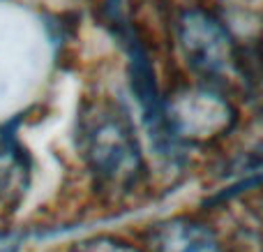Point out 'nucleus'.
<instances>
[{
  "label": "nucleus",
  "mask_w": 263,
  "mask_h": 252,
  "mask_svg": "<svg viewBox=\"0 0 263 252\" xmlns=\"http://www.w3.org/2000/svg\"><path fill=\"white\" fill-rule=\"evenodd\" d=\"M77 143L95 190L106 199H127L148 181V162L141 151L127 109L97 97L81 106Z\"/></svg>",
  "instance_id": "1"
},
{
  "label": "nucleus",
  "mask_w": 263,
  "mask_h": 252,
  "mask_svg": "<svg viewBox=\"0 0 263 252\" xmlns=\"http://www.w3.org/2000/svg\"><path fill=\"white\" fill-rule=\"evenodd\" d=\"M168 30L194 81L224 91L236 77L240 79V44L213 9L187 5L171 14Z\"/></svg>",
  "instance_id": "2"
},
{
  "label": "nucleus",
  "mask_w": 263,
  "mask_h": 252,
  "mask_svg": "<svg viewBox=\"0 0 263 252\" xmlns=\"http://www.w3.org/2000/svg\"><path fill=\"white\" fill-rule=\"evenodd\" d=\"M164 123L178 146H205L227 137L238 111L222 88L187 81L164 95Z\"/></svg>",
  "instance_id": "3"
},
{
  "label": "nucleus",
  "mask_w": 263,
  "mask_h": 252,
  "mask_svg": "<svg viewBox=\"0 0 263 252\" xmlns=\"http://www.w3.org/2000/svg\"><path fill=\"white\" fill-rule=\"evenodd\" d=\"M145 252H236L227 236L201 215H171L145 229Z\"/></svg>",
  "instance_id": "4"
},
{
  "label": "nucleus",
  "mask_w": 263,
  "mask_h": 252,
  "mask_svg": "<svg viewBox=\"0 0 263 252\" xmlns=\"http://www.w3.org/2000/svg\"><path fill=\"white\" fill-rule=\"evenodd\" d=\"M65 252H145V250L139 243H132V241L120 239V236L100 234L69 245Z\"/></svg>",
  "instance_id": "5"
}]
</instances>
